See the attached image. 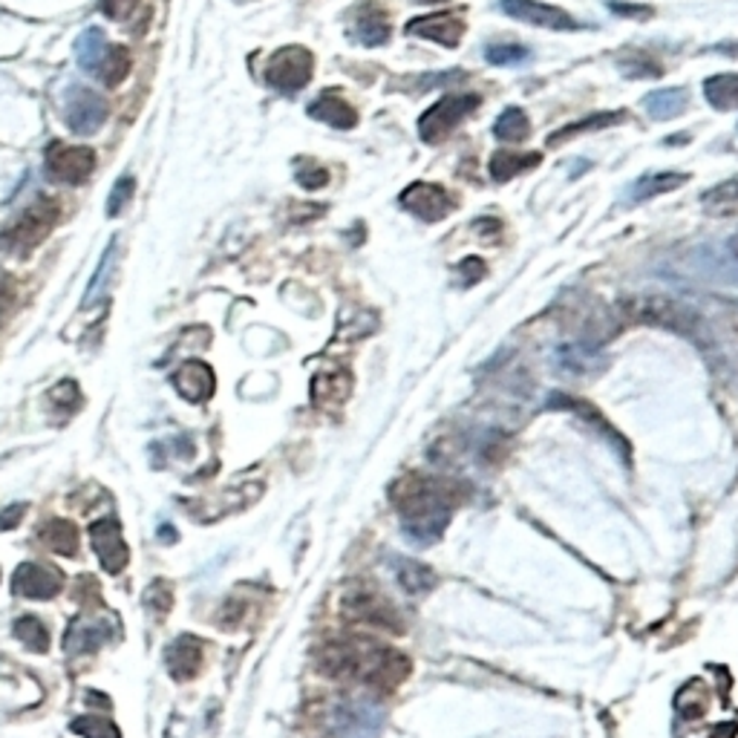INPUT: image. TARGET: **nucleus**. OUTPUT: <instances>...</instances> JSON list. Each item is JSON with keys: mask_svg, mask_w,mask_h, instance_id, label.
Wrapping results in <instances>:
<instances>
[{"mask_svg": "<svg viewBox=\"0 0 738 738\" xmlns=\"http://www.w3.org/2000/svg\"><path fill=\"white\" fill-rule=\"evenodd\" d=\"M318 670L327 678L358 684L376 692H393L410 675V658L378 640L338 638L318 649Z\"/></svg>", "mask_w": 738, "mask_h": 738, "instance_id": "f257e3e1", "label": "nucleus"}, {"mask_svg": "<svg viewBox=\"0 0 738 738\" xmlns=\"http://www.w3.org/2000/svg\"><path fill=\"white\" fill-rule=\"evenodd\" d=\"M390 499L402 517L404 531L419 543H433L447 529L454 508L465 499V491L447 479L410 473L390 487Z\"/></svg>", "mask_w": 738, "mask_h": 738, "instance_id": "f03ea898", "label": "nucleus"}, {"mask_svg": "<svg viewBox=\"0 0 738 738\" xmlns=\"http://www.w3.org/2000/svg\"><path fill=\"white\" fill-rule=\"evenodd\" d=\"M621 315L626 320H635V323L670 329L675 335L692 341L701 353H715V338L710 332V323L692 303L670 297V294H644V297L621 301Z\"/></svg>", "mask_w": 738, "mask_h": 738, "instance_id": "7ed1b4c3", "label": "nucleus"}, {"mask_svg": "<svg viewBox=\"0 0 738 738\" xmlns=\"http://www.w3.org/2000/svg\"><path fill=\"white\" fill-rule=\"evenodd\" d=\"M59 222V202L55 200H38L12 222V226L0 234V245L12 254H29L52 234V228Z\"/></svg>", "mask_w": 738, "mask_h": 738, "instance_id": "20e7f679", "label": "nucleus"}, {"mask_svg": "<svg viewBox=\"0 0 738 738\" xmlns=\"http://www.w3.org/2000/svg\"><path fill=\"white\" fill-rule=\"evenodd\" d=\"M482 104L476 92H447L442 99L421 113L419 133L428 144H442L456 127Z\"/></svg>", "mask_w": 738, "mask_h": 738, "instance_id": "39448f33", "label": "nucleus"}, {"mask_svg": "<svg viewBox=\"0 0 738 738\" xmlns=\"http://www.w3.org/2000/svg\"><path fill=\"white\" fill-rule=\"evenodd\" d=\"M315 73V55L306 47H280L266 64V85L277 92H297L311 81Z\"/></svg>", "mask_w": 738, "mask_h": 738, "instance_id": "423d86ee", "label": "nucleus"}, {"mask_svg": "<svg viewBox=\"0 0 738 738\" xmlns=\"http://www.w3.org/2000/svg\"><path fill=\"white\" fill-rule=\"evenodd\" d=\"M47 179L55 184H85L96 170V153L85 144L52 142L43 153Z\"/></svg>", "mask_w": 738, "mask_h": 738, "instance_id": "0eeeda50", "label": "nucleus"}, {"mask_svg": "<svg viewBox=\"0 0 738 738\" xmlns=\"http://www.w3.org/2000/svg\"><path fill=\"white\" fill-rule=\"evenodd\" d=\"M110 116L107 99L90 87L73 85L64 92V122L73 133L92 136L99 133Z\"/></svg>", "mask_w": 738, "mask_h": 738, "instance_id": "6e6552de", "label": "nucleus"}, {"mask_svg": "<svg viewBox=\"0 0 738 738\" xmlns=\"http://www.w3.org/2000/svg\"><path fill=\"white\" fill-rule=\"evenodd\" d=\"M344 618L349 623H358V626H372V629L393 632V635L404 632V618L398 614V609L384 597L367 595V591L346 597Z\"/></svg>", "mask_w": 738, "mask_h": 738, "instance_id": "1a4fd4ad", "label": "nucleus"}, {"mask_svg": "<svg viewBox=\"0 0 738 738\" xmlns=\"http://www.w3.org/2000/svg\"><path fill=\"white\" fill-rule=\"evenodd\" d=\"M90 546L92 554L99 557L101 569L107 574H122L130 562V548L125 543L122 525L113 517H101L90 525Z\"/></svg>", "mask_w": 738, "mask_h": 738, "instance_id": "9d476101", "label": "nucleus"}, {"mask_svg": "<svg viewBox=\"0 0 738 738\" xmlns=\"http://www.w3.org/2000/svg\"><path fill=\"white\" fill-rule=\"evenodd\" d=\"M398 202L410 211L412 217L424 219V222H438V219H445L456 205L450 191L436 182H412L410 188H404Z\"/></svg>", "mask_w": 738, "mask_h": 738, "instance_id": "9b49d317", "label": "nucleus"}, {"mask_svg": "<svg viewBox=\"0 0 738 738\" xmlns=\"http://www.w3.org/2000/svg\"><path fill=\"white\" fill-rule=\"evenodd\" d=\"M61 588H64L61 571L41 565V562L17 565L15 577H12V595L24 597V600H52L61 595Z\"/></svg>", "mask_w": 738, "mask_h": 738, "instance_id": "f8f14e48", "label": "nucleus"}, {"mask_svg": "<svg viewBox=\"0 0 738 738\" xmlns=\"http://www.w3.org/2000/svg\"><path fill=\"white\" fill-rule=\"evenodd\" d=\"M116 618H101V614H78L76 621L69 623L67 635H64V646L67 654H90L96 652L101 644H107L116 635Z\"/></svg>", "mask_w": 738, "mask_h": 738, "instance_id": "ddd939ff", "label": "nucleus"}, {"mask_svg": "<svg viewBox=\"0 0 738 738\" xmlns=\"http://www.w3.org/2000/svg\"><path fill=\"white\" fill-rule=\"evenodd\" d=\"M505 15L517 17L520 24L543 26V29H557V33H571V29H580V24L574 17L565 12V9H557L551 3H539V0H502L499 3Z\"/></svg>", "mask_w": 738, "mask_h": 738, "instance_id": "4468645a", "label": "nucleus"}, {"mask_svg": "<svg viewBox=\"0 0 738 738\" xmlns=\"http://www.w3.org/2000/svg\"><path fill=\"white\" fill-rule=\"evenodd\" d=\"M548 410H565L571 412V416H577L580 421H586V424H591V428L603 436V442H609L612 447H618L621 450V456L626 461H629V445H626V438L618 433V430L609 424V421L603 419V412L597 410L595 404L583 402V398H574V395H565V393H551V398L546 402Z\"/></svg>", "mask_w": 738, "mask_h": 738, "instance_id": "2eb2a0df", "label": "nucleus"}, {"mask_svg": "<svg viewBox=\"0 0 738 738\" xmlns=\"http://www.w3.org/2000/svg\"><path fill=\"white\" fill-rule=\"evenodd\" d=\"M404 33L424 38V41H436L447 50H456L461 43V35H465V21L459 15H450V12H433L428 17L410 21Z\"/></svg>", "mask_w": 738, "mask_h": 738, "instance_id": "dca6fc26", "label": "nucleus"}, {"mask_svg": "<svg viewBox=\"0 0 738 738\" xmlns=\"http://www.w3.org/2000/svg\"><path fill=\"white\" fill-rule=\"evenodd\" d=\"M202 661H205V644L196 635H179L165 649V666H168L170 678L177 680L196 678L202 670Z\"/></svg>", "mask_w": 738, "mask_h": 738, "instance_id": "f3484780", "label": "nucleus"}, {"mask_svg": "<svg viewBox=\"0 0 738 738\" xmlns=\"http://www.w3.org/2000/svg\"><path fill=\"white\" fill-rule=\"evenodd\" d=\"M353 35H355V41L361 43V47L376 50V47L390 41V35H393L390 15H386L384 9L378 7V3H372V0H364V3L355 7Z\"/></svg>", "mask_w": 738, "mask_h": 738, "instance_id": "a211bd4d", "label": "nucleus"}, {"mask_svg": "<svg viewBox=\"0 0 738 738\" xmlns=\"http://www.w3.org/2000/svg\"><path fill=\"white\" fill-rule=\"evenodd\" d=\"M170 384L177 386V393L184 402L202 404L208 402L214 390H217V378L211 372L208 364L202 361H184L182 367L170 376Z\"/></svg>", "mask_w": 738, "mask_h": 738, "instance_id": "6ab92c4d", "label": "nucleus"}, {"mask_svg": "<svg viewBox=\"0 0 738 738\" xmlns=\"http://www.w3.org/2000/svg\"><path fill=\"white\" fill-rule=\"evenodd\" d=\"M309 116L335 127V130H353L358 125V110L341 96L338 90H323L318 99L309 104Z\"/></svg>", "mask_w": 738, "mask_h": 738, "instance_id": "aec40b11", "label": "nucleus"}, {"mask_svg": "<svg viewBox=\"0 0 738 738\" xmlns=\"http://www.w3.org/2000/svg\"><path fill=\"white\" fill-rule=\"evenodd\" d=\"M349 393H353V376L349 372H320L311 381V398L318 407H327V410L341 407L349 398Z\"/></svg>", "mask_w": 738, "mask_h": 738, "instance_id": "412c9836", "label": "nucleus"}, {"mask_svg": "<svg viewBox=\"0 0 738 738\" xmlns=\"http://www.w3.org/2000/svg\"><path fill=\"white\" fill-rule=\"evenodd\" d=\"M543 162V153L531 151V153H517V151H496L491 156V177H494L496 184L511 182L513 177L520 174H529Z\"/></svg>", "mask_w": 738, "mask_h": 738, "instance_id": "4be33fe9", "label": "nucleus"}, {"mask_svg": "<svg viewBox=\"0 0 738 738\" xmlns=\"http://www.w3.org/2000/svg\"><path fill=\"white\" fill-rule=\"evenodd\" d=\"M110 50H113V43H110L107 38H104V33L96 29V26L78 35L76 59H78V64L90 73V76H99L101 67H104V61H107Z\"/></svg>", "mask_w": 738, "mask_h": 738, "instance_id": "5701e85b", "label": "nucleus"}, {"mask_svg": "<svg viewBox=\"0 0 738 738\" xmlns=\"http://www.w3.org/2000/svg\"><path fill=\"white\" fill-rule=\"evenodd\" d=\"M621 122H626V113H623V110H618V113H591V116L577 118V122H571V125H565L562 130L548 136V144H551V148H560L562 142H571V139H577L580 133L603 130V127L621 125Z\"/></svg>", "mask_w": 738, "mask_h": 738, "instance_id": "b1692460", "label": "nucleus"}, {"mask_svg": "<svg viewBox=\"0 0 738 738\" xmlns=\"http://www.w3.org/2000/svg\"><path fill=\"white\" fill-rule=\"evenodd\" d=\"M41 543L52 554L76 557L78 554V529L69 520H50L41 525Z\"/></svg>", "mask_w": 738, "mask_h": 738, "instance_id": "393cba45", "label": "nucleus"}, {"mask_svg": "<svg viewBox=\"0 0 738 738\" xmlns=\"http://www.w3.org/2000/svg\"><path fill=\"white\" fill-rule=\"evenodd\" d=\"M689 104V96L684 87H666V90H658V92H649L644 99V107L652 113L654 118H661V122H666V118H675L680 113V110H687Z\"/></svg>", "mask_w": 738, "mask_h": 738, "instance_id": "a878e982", "label": "nucleus"}, {"mask_svg": "<svg viewBox=\"0 0 738 738\" xmlns=\"http://www.w3.org/2000/svg\"><path fill=\"white\" fill-rule=\"evenodd\" d=\"M684 182H689L687 174H649V177H640L638 182L632 184L629 200L632 202L652 200L658 193L675 191V188H680Z\"/></svg>", "mask_w": 738, "mask_h": 738, "instance_id": "bb28decb", "label": "nucleus"}, {"mask_svg": "<svg viewBox=\"0 0 738 738\" xmlns=\"http://www.w3.org/2000/svg\"><path fill=\"white\" fill-rule=\"evenodd\" d=\"M704 99L715 110H736L738 107V73H722L704 81Z\"/></svg>", "mask_w": 738, "mask_h": 738, "instance_id": "cd10ccee", "label": "nucleus"}, {"mask_svg": "<svg viewBox=\"0 0 738 738\" xmlns=\"http://www.w3.org/2000/svg\"><path fill=\"white\" fill-rule=\"evenodd\" d=\"M494 136L499 142H525L531 136V122L525 116V110L508 107L502 110V116L496 118Z\"/></svg>", "mask_w": 738, "mask_h": 738, "instance_id": "c85d7f7f", "label": "nucleus"}, {"mask_svg": "<svg viewBox=\"0 0 738 738\" xmlns=\"http://www.w3.org/2000/svg\"><path fill=\"white\" fill-rule=\"evenodd\" d=\"M618 67L626 78H661V61L644 50H626L618 55Z\"/></svg>", "mask_w": 738, "mask_h": 738, "instance_id": "c756f323", "label": "nucleus"}, {"mask_svg": "<svg viewBox=\"0 0 738 738\" xmlns=\"http://www.w3.org/2000/svg\"><path fill=\"white\" fill-rule=\"evenodd\" d=\"M15 638L21 640L26 649H33V652H38V654H43L47 649H50V629L43 626V621L33 618V614H26V618H17V621H15Z\"/></svg>", "mask_w": 738, "mask_h": 738, "instance_id": "7c9ffc66", "label": "nucleus"}, {"mask_svg": "<svg viewBox=\"0 0 738 738\" xmlns=\"http://www.w3.org/2000/svg\"><path fill=\"white\" fill-rule=\"evenodd\" d=\"M69 730L81 738H122V730L110 722L107 715H81L69 724Z\"/></svg>", "mask_w": 738, "mask_h": 738, "instance_id": "2f4dec72", "label": "nucleus"}, {"mask_svg": "<svg viewBox=\"0 0 738 738\" xmlns=\"http://www.w3.org/2000/svg\"><path fill=\"white\" fill-rule=\"evenodd\" d=\"M116 252H118V243L113 240V243L107 245V252H104V260H101L99 271H96V277H92L90 289H87L85 294V306H92V303H99L101 292L110 285V271H113V260H116Z\"/></svg>", "mask_w": 738, "mask_h": 738, "instance_id": "473e14b6", "label": "nucleus"}, {"mask_svg": "<svg viewBox=\"0 0 738 738\" xmlns=\"http://www.w3.org/2000/svg\"><path fill=\"white\" fill-rule=\"evenodd\" d=\"M529 59V50L520 43H491L485 50V61L494 67H513Z\"/></svg>", "mask_w": 738, "mask_h": 738, "instance_id": "72a5a7b5", "label": "nucleus"}, {"mask_svg": "<svg viewBox=\"0 0 738 738\" xmlns=\"http://www.w3.org/2000/svg\"><path fill=\"white\" fill-rule=\"evenodd\" d=\"M398 580H402V586L410 591V595H421V591H428L430 586H433V574H430V569H424L421 562H404L402 571H398Z\"/></svg>", "mask_w": 738, "mask_h": 738, "instance_id": "f704fd0d", "label": "nucleus"}, {"mask_svg": "<svg viewBox=\"0 0 738 738\" xmlns=\"http://www.w3.org/2000/svg\"><path fill=\"white\" fill-rule=\"evenodd\" d=\"M144 606L156 614H168L170 606H174V588H170V583L156 580V583L144 591Z\"/></svg>", "mask_w": 738, "mask_h": 738, "instance_id": "c9c22d12", "label": "nucleus"}, {"mask_svg": "<svg viewBox=\"0 0 738 738\" xmlns=\"http://www.w3.org/2000/svg\"><path fill=\"white\" fill-rule=\"evenodd\" d=\"M136 193V182L130 177L118 179L116 188L110 191V200H107V217H118L122 211L127 208V202L133 200Z\"/></svg>", "mask_w": 738, "mask_h": 738, "instance_id": "e433bc0d", "label": "nucleus"}, {"mask_svg": "<svg viewBox=\"0 0 738 738\" xmlns=\"http://www.w3.org/2000/svg\"><path fill=\"white\" fill-rule=\"evenodd\" d=\"M294 177H297V182H301L303 188H309V191H318V188H327L329 184V170L315 165V162H301Z\"/></svg>", "mask_w": 738, "mask_h": 738, "instance_id": "4c0bfd02", "label": "nucleus"}, {"mask_svg": "<svg viewBox=\"0 0 738 738\" xmlns=\"http://www.w3.org/2000/svg\"><path fill=\"white\" fill-rule=\"evenodd\" d=\"M701 202H704V205H733V202H738V179L715 184L713 191H707L704 196H701Z\"/></svg>", "mask_w": 738, "mask_h": 738, "instance_id": "58836bf2", "label": "nucleus"}, {"mask_svg": "<svg viewBox=\"0 0 738 738\" xmlns=\"http://www.w3.org/2000/svg\"><path fill=\"white\" fill-rule=\"evenodd\" d=\"M136 7H139V0H101L104 15L113 17V21H127V17L133 15Z\"/></svg>", "mask_w": 738, "mask_h": 738, "instance_id": "ea45409f", "label": "nucleus"}, {"mask_svg": "<svg viewBox=\"0 0 738 738\" xmlns=\"http://www.w3.org/2000/svg\"><path fill=\"white\" fill-rule=\"evenodd\" d=\"M609 9H612L614 15L638 17V21H646V17L654 15L652 7H640V3H623V0H609Z\"/></svg>", "mask_w": 738, "mask_h": 738, "instance_id": "a19ab883", "label": "nucleus"}, {"mask_svg": "<svg viewBox=\"0 0 738 738\" xmlns=\"http://www.w3.org/2000/svg\"><path fill=\"white\" fill-rule=\"evenodd\" d=\"M24 513H26V505H21V502L3 508V511H0V531H12V529H15L17 522L24 520Z\"/></svg>", "mask_w": 738, "mask_h": 738, "instance_id": "79ce46f5", "label": "nucleus"}, {"mask_svg": "<svg viewBox=\"0 0 738 738\" xmlns=\"http://www.w3.org/2000/svg\"><path fill=\"white\" fill-rule=\"evenodd\" d=\"M459 271H468V283H476V280H482L487 271V266L479 257H468V260H461Z\"/></svg>", "mask_w": 738, "mask_h": 738, "instance_id": "37998d69", "label": "nucleus"}, {"mask_svg": "<svg viewBox=\"0 0 738 738\" xmlns=\"http://www.w3.org/2000/svg\"><path fill=\"white\" fill-rule=\"evenodd\" d=\"M12 301H15V285H12V280H9V275L0 271V315L7 311V306Z\"/></svg>", "mask_w": 738, "mask_h": 738, "instance_id": "c03bdc74", "label": "nucleus"}, {"mask_svg": "<svg viewBox=\"0 0 738 738\" xmlns=\"http://www.w3.org/2000/svg\"><path fill=\"white\" fill-rule=\"evenodd\" d=\"M715 52L730 55V59H738V43H722V47H715Z\"/></svg>", "mask_w": 738, "mask_h": 738, "instance_id": "a18cd8bd", "label": "nucleus"}, {"mask_svg": "<svg viewBox=\"0 0 738 738\" xmlns=\"http://www.w3.org/2000/svg\"><path fill=\"white\" fill-rule=\"evenodd\" d=\"M412 3H445V0H412Z\"/></svg>", "mask_w": 738, "mask_h": 738, "instance_id": "49530a36", "label": "nucleus"}]
</instances>
